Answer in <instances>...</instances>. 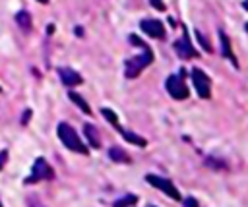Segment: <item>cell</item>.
Masks as SVG:
<instances>
[{"label": "cell", "mask_w": 248, "mask_h": 207, "mask_svg": "<svg viewBox=\"0 0 248 207\" xmlns=\"http://www.w3.org/2000/svg\"><path fill=\"white\" fill-rule=\"evenodd\" d=\"M83 135H85L89 147L101 149V133L97 132V128H95L93 124H85V126H83Z\"/></svg>", "instance_id": "cell-11"}, {"label": "cell", "mask_w": 248, "mask_h": 207, "mask_svg": "<svg viewBox=\"0 0 248 207\" xmlns=\"http://www.w3.org/2000/svg\"><path fill=\"white\" fill-rule=\"evenodd\" d=\"M6 161H8V151L4 149V151H0V170L4 168V164H6Z\"/></svg>", "instance_id": "cell-21"}, {"label": "cell", "mask_w": 248, "mask_h": 207, "mask_svg": "<svg viewBox=\"0 0 248 207\" xmlns=\"http://www.w3.org/2000/svg\"><path fill=\"white\" fill-rule=\"evenodd\" d=\"M136 201H138V195H134V193H128V195H124V197L116 199V201L112 203V207H132Z\"/></svg>", "instance_id": "cell-17"}, {"label": "cell", "mask_w": 248, "mask_h": 207, "mask_svg": "<svg viewBox=\"0 0 248 207\" xmlns=\"http://www.w3.org/2000/svg\"><path fill=\"white\" fill-rule=\"evenodd\" d=\"M56 133H58V139L62 141V145H64L66 149L76 151V153H79V155H89V145H87L83 139H79L78 132H76L70 124L60 122L58 128H56Z\"/></svg>", "instance_id": "cell-1"}, {"label": "cell", "mask_w": 248, "mask_h": 207, "mask_svg": "<svg viewBox=\"0 0 248 207\" xmlns=\"http://www.w3.org/2000/svg\"><path fill=\"white\" fill-rule=\"evenodd\" d=\"M58 77H60V81L66 85V87H74V85H79L83 79H81V75L76 72V70H72V68H58Z\"/></svg>", "instance_id": "cell-9"}, {"label": "cell", "mask_w": 248, "mask_h": 207, "mask_svg": "<svg viewBox=\"0 0 248 207\" xmlns=\"http://www.w3.org/2000/svg\"><path fill=\"white\" fill-rule=\"evenodd\" d=\"M0 207H4V205H2V203H0Z\"/></svg>", "instance_id": "cell-27"}, {"label": "cell", "mask_w": 248, "mask_h": 207, "mask_svg": "<svg viewBox=\"0 0 248 207\" xmlns=\"http://www.w3.org/2000/svg\"><path fill=\"white\" fill-rule=\"evenodd\" d=\"M68 99L72 101V103H76L78 106H79V110L81 112H85V114H91V108H89V104H87V101L79 95V93H76V91H70L68 93Z\"/></svg>", "instance_id": "cell-14"}, {"label": "cell", "mask_w": 248, "mask_h": 207, "mask_svg": "<svg viewBox=\"0 0 248 207\" xmlns=\"http://www.w3.org/2000/svg\"><path fill=\"white\" fill-rule=\"evenodd\" d=\"M151 207H153V205H151Z\"/></svg>", "instance_id": "cell-29"}, {"label": "cell", "mask_w": 248, "mask_h": 207, "mask_svg": "<svg viewBox=\"0 0 248 207\" xmlns=\"http://www.w3.org/2000/svg\"><path fill=\"white\" fill-rule=\"evenodd\" d=\"M165 87H167V93L174 99V101H184L188 99V87L184 83V70H180V74H174V75H169L167 81H165Z\"/></svg>", "instance_id": "cell-3"}, {"label": "cell", "mask_w": 248, "mask_h": 207, "mask_svg": "<svg viewBox=\"0 0 248 207\" xmlns=\"http://www.w3.org/2000/svg\"><path fill=\"white\" fill-rule=\"evenodd\" d=\"M29 118H31V108H25V114L21 116V124L25 126V124L29 122Z\"/></svg>", "instance_id": "cell-22"}, {"label": "cell", "mask_w": 248, "mask_h": 207, "mask_svg": "<svg viewBox=\"0 0 248 207\" xmlns=\"http://www.w3.org/2000/svg\"><path fill=\"white\" fill-rule=\"evenodd\" d=\"M151 6L155 8V10H163L165 6H163V2L161 0H151Z\"/></svg>", "instance_id": "cell-24"}, {"label": "cell", "mask_w": 248, "mask_h": 207, "mask_svg": "<svg viewBox=\"0 0 248 207\" xmlns=\"http://www.w3.org/2000/svg\"><path fill=\"white\" fill-rule=\"evenodd\" d=\"M219 43H221V54H223L225 58H229L234 68H238L236 56H234V52H232V48H231V39L225 35V31H219Z\"/></svg>", "instance_id": "cell-10"}, {"label": "cell", "mask_w": 248, "mask_h": 207, "mask_svg": "<svg viewBox=\"0 0 248 207\" xmlns=\"http://www.w3.org/2000/svg\"><path fill=\"white\" fill-rule=\"evenodd\" d=\"M205 164L211 166V168H215V170L227 168V163H225V161H219V159H215V157H207V159H205Z\"/></svg>", "instance_id": "cell-18"}, {"label": "cell", "mask_w": 248, "mask_h": 207, "mask_svg": "<svg viewBox=\"0 0 248 207\" xmlns=\"http://www.w3.org/2000/svg\"><path fill=\"white\" fill-rule=\"evenodd\" d=\"M140 48H141V54L128 58L126 64H124V75H126L128 79H136V77L153 62V52H151V48H149L145 43H143Z\"/></svg>", "instance_id": "cell-2"}, {"label": "cell", "mask_w": 248, "mask_h": 207, "mask_svg": "<svg viewBox=\"0 0 248 207\" xmlns=\"http://www.w3.org/2000/svg\"><path fill=\"white\" fill-rule=\"evenodd\" d=\"M0 91H2V87H0Z\"/></svg>", "instance_id": "cell-28"}, {"label": "cell", "mask_w": 248, "mask_h": 207, "mask_svg": "<svg viewBox=\"0 0 248 207\" xmlns=\"http://www.w3.org/2000/svg\"><path fill=\"white\" fill-rule=\"evenodd\" d=\"M101 114L105 116V120H107L112 128H116V130L120 128V122H118V116H116V112H114V110H110V108H107V106H105V108H101Z\"/></svg>", "instance_id": "cell-16"}, {"label": "cell", "mask_w": 248, "mask_h": 207, "mask_svg": "<svg viewBox=\"0 0 248 207\" xmlns=\"http://www.w3.org/2000/svg\"><path fill=\"white\" fill-rule=\"evenodd\" d=\"M52 178H54V168L46 163V159L39 157V159H35L33 168H31V174L23 180V184H35V182H41V180H52Z\"/></svg>", "instance_id": "cell-4"}, {"label": "cell", "mask_w": 248, "mask_h": 207, "mask_svg": "<svg viewBox=\"0 0 248 207\" xmlns=\"http://www.w3.org/2000/svg\"><path fill=\"white\" fill-rule=\"evenodd\" d=\"M140 27L143 33H147L153 39H165V25L159 19H141Z\"/></svg>", "instance_id": "cell-8"}, {"label": "cell", "mask_w": 248, "mask_h": 207, "mask_svg": "<svg viewBox=\"0 0 248 207\" xmlns=\"http://www.w3.org/2000/svg\"><path fill=\"white\" fill-rule=\"evenodd\" d=\"M190 77H192V81H194L196 93H198L202 99H209V97H211V81H209L207 74H205L203 70H200V68H192Z\"/></svg>", "instance_id": "cell-6"}, {"label": "cell", "mask_w": 248, "mask_h": 207, "mask_svg": "<svg viewBox=\"0 0 248 207\" xmlns=\"http://www.w3.org/2000/svg\"><path fill=\"white\" fill-rule=\"evenodd\" d=\"M182 203H184V207H198V201L194 197H186Z\"/></svg>", "instance_id": "cell-20"}, {"label": "cell", "mask_w": 248, "mask_h": 207, "mask_svg": "<svg viewBox=\"0 0 248 207\" xmlns=\"http://www.w3.org/2000/svg\"><path fill=\"white\" fill-rule=\"evenodd\" d=\"M118 132L122 133V137H124L126 141H130V143H134V145H138V147H145V145H147V139H143L141 135H138V133H134V132L124 130L122 126L118 128Z\"/></svg>", "instance_id": "cell-13"}, {"label": "cell", "mask_w": 248, "mask_h": 207, "mask_svg": "<svg viewBox=\"0 0 248 207\" xmlns=\"http://www.w3.org/2000/svg\"><path fill=\"white\" fill-rule=\"evenodd\" d=\"M16 21H17V25L25 31V33H29L31 31V15L25 12V10H21V12H17V15H16Z\"/></svg>", "instance_id": "cell-15"}, {"label": "cell", "mask_w": 248, "mask_h": 207, "mask_svg": "<svg viewBox=\"0 0 248 207\" xmlns=\"http://www.w3.org/2000/svg\"><path fill=\"white\" fill-rule=\"evenodd\" d=\"M244 27H246V31H248V21H246V25H244Z\"/></svg>", "instance_id": "cell-26"}, {"label": "cell", "mask_w": 248, "mask_h": 207, "mask_svg": "<svg viewBox=\"0 0 248 207\" xmlns=\"http://www.w3.org/2000/svg\"><path fill=\"white\" fill-rule=\"evenodd\" d=\"M174 52H176L182 60L198 58V50H196L194 44L190 43V35H188V31H186V27H182V37L174 41Z\"/></svg>", "instance_id": "cell-7"}, {"label": "cell", "mask_w": 248, "mask_h": 207, "mask_svg": "<svg viewBox=\"0 0 248 207\" xmlns=\"http://www.w3.org/2000/svg\"><path fill=\"white\" fill-rule=\"evenodd\" d=\"M108 159L114 161V163H122V164H128V163H130V155H128L124 149L114 147V145L108 149Z\"/></svg>", "instance_id": "cell-12"}, {"label": "cell", "mask_w": 248, "mask_h": 207, "mask_svg": "<svg viewBox=\"0 0 248 207\" xmlns=\"http://www.w3.org/2000/svg\"><path fill=\"white\" fill-rule=\"evenodd\" d=\"M242 6H244V10H248V0H244V2H242Z\"/></svg>", "instance_id": "cell-25"}, {"label": "cell", "mask_w": 248, "mask_h": 207, "mask_svg": "<svg viewBox=\"0 0 248 207\" xmlns=\"http://www.w3.org/2000/svg\"><path fill=\"white\" fill-rule=\"evenodd\" d=\"M145 180H147L153 188H157V190H161L163 193H167L169 197H172V199H176V201H182V195H180L178 188H176L170 180H167V178H163V176H157V174H147Z\"/></svg>", "instance_id": "cell-5"}, {"label": "cell", "mask_w": 248, "mask_h": 207, "mask_svg": "<svg viewBox=\"0 0 248 207\" xmlns=\"http://www.w3.org/2000/svg\"><path fill=\"white\" fill-rule=\"evenodd\" d=\"M27 203H29V207H45V205H43L41 201H37L35 197H29V201H27Z\"/></svg>", "instance_id": "cell-23"}, {"label": "cell", "mask_w": 248, "mask_h": 207, "mask_svg": "<svg viewBox=\"0 0 248 207\" xmlns=\"http://www.w3.org/2000/svg\"><path fill=\"white\" fill-rule=\"evenodd\" d=\"M194 35L198 37V41H200V44L203 46V50H205V52H211V46H209V43L205 41V37H203V35H202L200 31H194Z\"/></svg>", "instance_id": "cell-19"}]
</instances>
